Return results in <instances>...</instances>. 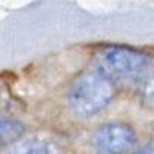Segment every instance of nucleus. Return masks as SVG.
<instances>
[{"label": "nucleus", "instance_id": "obj_4", "mask_svg": "<svg viewBox=\"0 0 154 154\" xmlns=\"http://www.w3.org/2000/svg\"><path fill=\"white\" fill-rule=\"evenodd\" d=\"M8 154H61V151L51 141L27 139L15 144Z\"/></svg>", "mask_w": 154, "mask_h": 154}, {"label": "nucleus", "instance_id": "obj_3", "mask_svg": "<svg viewBox=\"0 0 154 154\" xmlns=\"http://www.w3.org/2000/svg\"><path fill=\"white\" fill-rule=\"evenodd\" d=\"M93 145L100 154H126L136 145V133L124 123H108L94 132Z\"/></svg>", "mask_w": 154, "mask_h": 154}, {"label": "nucleus", "instance_id": "obj_1", "mask_svg": "<svg viewBox=\"0 0 154 154\" xmlns=\"http://www.w3.org/2000/svg\"><path fill=\"white\" fill-rule=\"evenodd\" d=\"M97 67L112 82L144 81L151 70V58L129 47H106L97 55Z\"/></svg>", "mask_w": 154, "mask_h": 154}, {"label": "nucleus", "instance_id": "obj_7", "mask_svg": "<svg viewBox=\"0 0 154 154\" xmlns=\"http://www.w3.org/2000/svg\"><path fill=\"white\" fill-rule=\"evenodd\" d=\"M130 154H154V142H150V144L141 147L139 150H136V151H133Z\"/></svg>", "mask_w": 154, "mask_h": 154}, {"label": "nucleus", "instance_id": "obj_6", "mask_svg": "<svg viewBox=\"0 0 154 154\" xmlns=\"http://www.w3.org/2000/svg\"><path fill=\"white\" fill-rule=\"evenodd\" d=\"M142 96H144V102L154 109V69L148 72V75L144 79Z\"/></svg>", "mask_w": 154, "mask_h": 154}, {"label": "nucleus", "instance_id": "obj_2", "mask_svg": "<svg viewBox=\"0 0 154 154\" xmlns=\"http://www.w3.org/2000/svg\"><path fill=\"white\" fill-rule=\"evenodd\" d=\"M114 97V84L102 72L91 70L79 76L70 87L67 100L79 117H91L105 109Z\"/></svg>", "mask_w": 154, "mask_h": 154}, {"label": "nucleus", "instance_id": "obj_5", "mask_svg": "<svg viewBox=\"0 0 154 154\" xmlns=\"http://www.w3.org/2000/svg\"><path fill=\"white\" fill-rule=\"evenodd\" d=\"M24 132V127L20 121L0 117V148L15 142Z\"/></svg>", "mask_w": 154, "mask_h": 154}]
</instances>
